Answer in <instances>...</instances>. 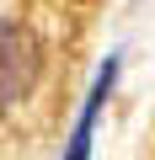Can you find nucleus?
<instances>
[{
    "instance_id": "obj_2",
    "label": "nucleus",
    "mask_w": 155,
    "mask_h": 160,
    "mask_svg": "<svg viewBox=\"0 0 155 160\" xmlns=\"http://www.w3.org/2000/svg\"><path fill=\"white\" fill-rule=\"evenodd\" d=\"M43 69V43L22 27V16H6V38H0V75H6V107H22L32 80Z\"/></svg>"
},
{
    "instance_id": "obj_1",
    "label": "nucleus",
    "mask_w": 155,
    "mask_h": 160,
    "mask_svg": "<svg viewBox=\"0 0 155 160\" xmlns=\"http://www.w3.org/2000/svg\"><path fill=\"white\" fill-rule=\"evenodd\" d=\"M118 69H123V53H107V59L96 64L91 86H86V102H80V112H75V123H70L64 160H91V149H96V128H102V112H107L112 86H118Z\"/></svg>"
}]
</instances>
